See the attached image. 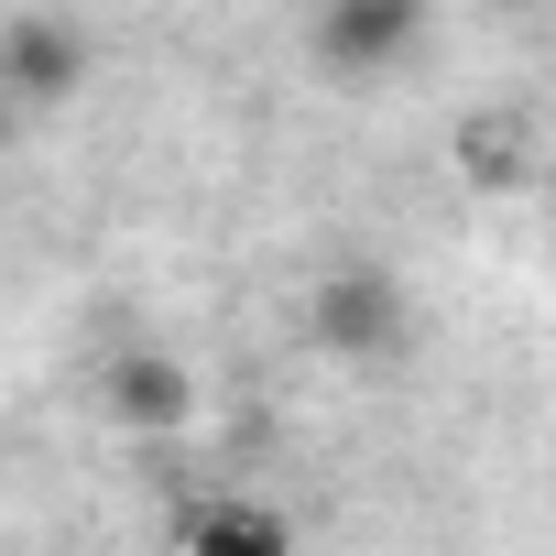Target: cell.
<instances>
[{
    "instance_id": "277c9868",
    "label": "cell",
    "mask_w": 556,
    "mask_h": 556,
    "mask_svg": "<svg viewBox=\"0 0 556 556\" xmlns=\"http://www.w3.org/2000/svg\"><path fill=\"white\" fill-rule=\"evenodd\" d=\"M121 415H153V426H175V415H186V382H175L164 361H142V371H121Z\"/></svg>"
},
{
    "instance_id": "5b68a950",
    "label": "cell",
    "mask_w": 556,
    "mask_h": 556,
    "mask_svg": "<svg viewBox=\"0 0 556 556\" xmlns=\"http://www.w3.org/2000/svg\"><path fill=\"white\" fill-rule=\"evenodd\" d=\"M12 131H23V99H12V88H0V142H12Z\"/></svg>"
},
{
    "instance_id": "7a4b0ae2",
    "label": "cell",
    "mask_w": 556,
    "mask_h": 556,
    "mask_svg": "<svg viewBox=\"0 0 556 556\" xmlns=\"http://www.w3.org/2000/svg\"><path fill=\"white\" fill-rule=\"evenodd\" d=\"M306 328H317L328 361H393L415 339V306H404L393 273H328L317 306H306Z\"/></svg>"
},
{
    "instance_id": "6da1fadb",
    "label": "cell",
    "mask_w": 556,
    "mask_h": 556,
    "mask_svg": "<svg viewBox=\"0 0 556 556\" xmlns=\"http://www.w3.org/2000/svg\"><path fill=\"white\" fill-rule=\"evenodd\" d=\"M415 45H426V0H317V23H306V55H317V77H339V88L404 77Z\"/></svg>"
},
{
    "instance_id": "3957f363",
    "label": "cell",
    "mask_w": 556,
    "mask_h": 556,
    "mask_svg": "<svg viewBox=\"0 0 556 556\" xmlns=\"http://www.w3.org/2000/svg\"><path fill=\"white\" fill-rule=\"evenodd\" d=\"M0 88H12L23 110H55V99L88 88V45L66 23H12V34H0Z\"/></svg>"
}]
</instances>
